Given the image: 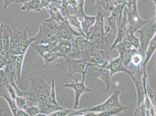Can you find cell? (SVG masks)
<instances>
[{
	"instance_id": "cell-1",
	"label": "cell",
	"mask_w": 156,
	"mask_h": 116,
	"mask_svg": "<svg viewBox=\"0 0 156 116\" xmlns=\"http://www.w3.org/2000/svg\"><path fill=\"white\" fill-rule=\"evenodd\" d=\"M28 78L29 89L24 91L23 96L26 97L28 107H37L41 113L48 104V99L51 90V84H49L43 73L35 70L29 73Z\"/></svg>"
},
{
	"instance_id": "cell-2",
	"label": "cell",
	"mask_w": 156,
	"mask_h": 116,
	"mask_svg": "<svg viewBox=\"0 0 156 116\" xmlns=\"http://www.w3.org/2000/svg\"><path fill=\"white\" fill-rule=\"evenodd\" d=\"M89 40L87 63L103 65L111 59L110 53L111 46L106 35Z\"/></svg>"
},
{
	"instance_id": "cell-3",
	"label": "cell",
	"mask_w": 156,
	"mask_h": 116,
	"mask_svg": "<svg viewBox=\"0 0 156 116\" xmlns=\"http://www.w3.org/2000/svg\"><path fill=\"white\" fill-rule=\"evenodd\" d=\"M27 28L28 26H27L23 31H13L10 41L11 54H25L28 48L33 42V37H28L27 33Z\"/></svg>"
},
{
	"instance_id": "cell-4",
	"label": "cell",
	"mask_w": 156,
	"mask_h": 116,
	"mask_svg": "<svg viewBox=\"0 0 156 116\" xmlns=\"http://www.w3.org/2000/svg\"><path fill=\"white\" fill-rule=\"evenodd\" d=\"M58 23L51 18L44 21L40 26L37 34L33 37L32 44L57 43L59 40L54 35L52 29Z\"/></svg>"
},
{
	"instance_id": "cell-5",
	"label": "cell",
	"mask_w": 156,
	"mask_h": 116,
	"mask_svg": "<svg viewBox=\"0 0 156 116\" xmlns=\"http://www.w3.org/2000/svg\"><path fill=\"white\" fill-rule=\"evenodd\" d=\"M155 17L149 19L145 25L136 32L140 33V47L137 49L143 54H146L147 48L156 33Z\"/></svg>"
},
{
	"instance_id": "cell-6",
	"label": "cell",
	"mask_w": 156,
	"mask_h": 116,
	"mask_svg": "<svg viewBox=\"0 0 156 116\" xmlns=\"http://www.w3.org/2000/svg\"><path fill=\"white\" fill-rule=\"evenodd\" d=\"M13 31L9 26L2 23L0 26V65L1 68L6 65L7 59L10 54L9 47L10 38Z\"/></svg>"
},
{
	"instance_id": "cell-7",
	"label": "cell",
	"mask_w": 156,
	"mask_h": 116,
	"mask_svg": "<svg viewBox=\"0 0 156 116\" xmlns=\"http://www.w3.org/2000/svg\"><path fill=\"white\" fill-rule=\"evenodd\" d=\"M72 52L71 57L75 59H84L89 60V49L90 41L83 36L76 37L72 42Z\"/></svg>"
},
{
	"instance_id": "cell-8",
	"label": "cell",
	"mask_w": 156,
	"mask_h": 116,
	"mask_svg": "<svg viewBox=\"0 0 156 116\" xmlns=\"http://www.w3.org/2000/svg\"><path fill=\"white\" fill-rule=\"evenodd\" d=\"M137 1L138 0H134L126 5L129 30L134 33L142 28L147 22V20L142 19L139 15L137 8Z\"/></svg>"
},
{
	"instance_id": "cell-9",
	"label": "cell",
	"mask_w": 156,
	"mask_h": 116,
	"mask_svg": "<svg viewBox=\"0 0 156 116\" xmlns=\"http://www.w3.org/2000/svg\"><path fill=\"white\" fill-rule=\"evenodd\" d=\"M129 67L130 70L129 75L132 79L137 91V104L136 107H137L144 102L145 99V93L143 80L144 71L142 68Z\"/></svg>"
},
{
	"instance_id": "cell-10",
	"label": "cell",
	"mask_w": 156,
	"mask_h": 116,
	"mask_svg": "<svg viewBox=\"0 0 156 116\" xmlns=\"http://www.w3.org/2000/svg\"><path fill=\"white\" fill-rule=\"evenodd\" d=\"M87 64V67L86 70L83 72V80L81 82H79V79L75 78L73 80L69 82H66L65 84V87H68L73 89L75 92L74 103L73 107L75 110H76L79 104V100L81 95L83 93L90 92V89L85 85V80L87 70L89 67Z\"/></svg>"
},
{
	"instance_id": "cell-11",
	"label": "cell",
	"mask_w": 156,
	"mask_h": 116,
	"mask_svg": "<svg viewBox=\"0 0 156 116\" xmlns=\"http://www.w3.org/2000/svg\"><path fill=\"white\" fill-rule=\"evenodd\" d=\"M65 60L68 69L67 75L69 77H72L76 73L82 74L87 67V62L86 59L69 57L65 58Z\"/></svg>"
},
{
	"instance_id": "cell-12",
	"label": "cell",
	"mask_w": 156,
	"mask_h": 116,
	"mask_svg": "<svg viewBox=\"0 0 156 116\" xmlns=\"http://www.w3.org/2000/svg\"><path fill=\"white\" fill-rule=\"evenodd\" d=\"M87 64L89 67L93 68V72L90 75L92 77L97 78L103 80L106 84L107 91H108L110 88L111 77L108 68L104 65L89 63Z\"/></svg>"
},
{
	"instance_id": "cell-13",
	"label": "cell",
	"mask_w": 156,
	"mask_h": 116,
	"mask_svg": "<svg viewBox=\"0 0 156 116\" xmlns=\"http://www.w3.org/2000/svg\"><path fill=\"white\" fill-rule=\"evenodd\" d=\"M129 31L127 18V8L126 5L125 8L121 22L119 26L118 27L117 36L113 45L111 46L110 50L113 49L115 46L119 43L121 41L126 37Z\"/></svg>"
},
{
	"instance_id": "cell-14",
	"label": "cell",
	"mask_w": 156,
	"mask_h": 116,
	"mask_svg": "<svg viewBox=\"0 0 156 116\" xmlns=\"http://www.w3.org/2000/svg\"><path fill=\"white\" fill-rule=\"evenodd\" d=\"M58 28L59 37L60 39H66L72 42L76 37L81 35L83 36L80 32L74 30L67 20H65L59 23Z\"/></svg>"
},
{
	"instance_id": "cell-15",
	"label": "cell",
	"mask_w": 156,
	"mask_h": 116,
	"mask_svg": "<svg viewBox=\"0 0 156 116\" xmlns=\"http://www.w3.org/2000/svg\"><path fill=\"white\" fill-rule=\"evenodd\" d=\"M97 9L96 22L94 25L93 32L89 39H92L106 35L104 29L105 14L102 12L101 8H98Z\"/></svg>"
},
{
	"instance_id": "cell-16",
	"label": "cell",
	"mask_w": 156,
	"mask_h": 116,
	"mask_svg": "<svg viewBox=\"0 0 156 116\" xmlns=\"http://www.w3.org/2000/svg\"><path fill=\"white\" fill-rule=\"evenodd\" d=\"M62 7L61 0H53L46 9L51 15V18L59 23L66 20L61 12Z\"/></svg>"
},
{
	"instance_id": "cell-17",
	"label": "cell",
	"mask_w": 156,
	"mask_h": 116,
	"mask_svg": "<svg viewBox=\"0 0 156 116\" xmlns=\"http://www.w3.org/2000/svg\"><path fill=\"white\" fill-rule=\"evenodd\" d=\"M108 68L110 70V77H111L115 73L119 72H125L129 74L130 72L129 67L125 66L122 62L120 56L111 59L106 64L104 65Z\"/></svg>"
},
{
	"instance_id": "cell-18",
	"label": "cell",
	"mask_w": 156,
	"mask_h": 116,
	"mask_svg": "<svg viewBox=\"0 0 156 116\" xmlns=\"http://www.w3.org/2000/svg\"><path fill=\"white\" fill-rule=\"evenodd\" d=\"M42 56L44 60V67L45 69H53L59 66L61 56L56 51L48 52Z\"/></svg>"
},
{
	"instance_id": "cell-19",
	"label": "cell",
	"mask_w": 156,
	"mask_h": 116,
	"mask_svg": "<svg viewBox=\"0 0 156 116\" xmlns=\"http://www.w3.org/2000/svg\"><path fill=\"white\" fill-rule=\"evenodd\" d=\"M56 51L60 55L61 57H71L72 52V44L70 41L61 39L56 44Z\"/></svg>"
},
{
	"instance_id": "cell-20",
	"label": "cell",
	"mask_w": 156,
	"mask_h": 116,
	"mask_svg": "<svg viewBox=\"0 0 156 116\" xmlns=\"http://www.w3.org/2000/svg\"><path fill=\"white\" fill-rule=\"evenodd\" d=\"M95 22V16H89L86 14L83 15V19L81 22L82 29L88 39H89L93 32L94 25Z\"/></svg>"
},
{
	"instance_id": "cell-21",
	"label": "cell",
	"mask_w": 156,
	"mask_h": 116,
	"mask_svg": "<svg viewBox=\"0 0 156 116\" xmlns=\"http://www.w3.org/2000/svg\"><path fill=\"white\" fill-rule=\"evenodd\" d=\"M0 92H1V97H2L6 100L9 104L10 108L11 109L13 115L16 116V111H17L18 107H17L15 100L12 98L9 91L4 86L0 85Z\"/></svg>"
},
{
	"instance_id": "cell-22",
	"label": "cell",
	"mask_w": 156,
	"mask_h": 116,
	"mask_svg": "<svg viewBox=\"0 0 156 116\" xmlns=\"http://www.w3.org/2000/svg\"><path fill=\"white\" fill-rule=\"evenodd\" d=\"M128 107L125 106L118 107H113L103 112L98 113L88 112L85 114V116H111L116 115L122 111H125Z\"/></svg>"
},
{
	"instance_id": "cell-23",
	"label": "cell",
	"mask_w": 156,
	"mask_h": 116,
	"mask_svg": "<svg viewBox=\"0 0 156 116\" xmlns=\"http://www.w3.org/2000/svg\"><path fill=\"white\" fill-rule=\"evenodd\" d=\"M57 44L48 43V44H41L34 45L31 44L30 46H32L33 49H34L37 53H39L41 56H42L45 53L48 52L56 51Z\"/></svg>"
},
{
	"instance_id": "cell-24",
	"label": "cell",
	"mask_w": 156,
	"mask_h": 116,
	"mask_svg": "<svg viewBox=\"0 0 156 116\" xmlns=\"http://www.w3.org/2000/svg\"><path fill=\"white\" fill-rule=\"evenodd\" d=\"M156 50V35H154V38L151 39L149 45L147 48V53L146 54V57L143 65V71L144 73L147 72L146 70L147 65L151 59L153 54Z\"/></svg>"
},
{
	"instance_id": "cell-25",
	"label": "cell",
	"mask_w": 156,
	"mask_h": 116,
	"mask_svg": "<svg viewBox=\"0 0 156 116\" xmlns=\"http://www.w3.org/2000/svg\"><path fill=\"white\" fill-rule=\"evenodd\" d=\"M145 57V55L143 54L138 51L133 56L131 62L128 66L134 68H142L143 69V63Z\"/></svg>"
},
{
	"instance_id": "cell-26",
	"label": "cell",
	"mask_w": 156,
	"mask_h": 116,
	"mask_svg": "<svg viewBox=\"0 0 156 116\" xmlns=\"http://www.w3.org/2000/svg\"><path fill=\"white\" fill-rule=\"evenodd\" d=\"M120 94V90H115L112 94L105 102L104 103L111 108L123 107L120 103L119 96Z\"/></svg>"
},
{
	"instance_id": "cell-27",
	"label": "cell",
	"mask_w": 156,
	"mask_h": 116,
	"mask_svg": "<svg viewBox=\"0 0 156 116\" xmlns=\"http://www.w3.org/2000/svg\"><path fill=\"white\" fill-rule=\"evenodd\" d=\"M138 51L137 49H132L130 50L122 51L119 52L120 57L123 64L127 67L131 62L132 58L135 54Z\"/></svg>"
},
{
	"instance_id": "cell-28",
	"label": "cell",
	"mask_w": 156,
	"mask_h": 116,
	"mask_svg": "<svg viewBox=\"0 0 156 116\" xmlns=\"http://www.w3.org/2000/svg\"><path fill=\"white\" fill-rule=\"evenodd\" d=\"M41 0H31L28 2L23 4L21 10L28 12L34 11L38 12L41 10Z\"/></svg>"
},
{
	"instance_id": "cell-29",
	"label": "cell",
	"mask_w": 156,
	"mask_h": 116,
	"mask_svg": "<svg viewBox=\"0 0 156 116\" xmlns=\"http://www.w3.org/2000/svg\"><path fill=\"white\" fill-rule=\"evenodd\" d=\"M115 7L114 3L111 0H98L95 9L100 8L106 12L111 13L115 9Z\"/></svg>"
},
{
	"instance_id": "cell-30",
	"label": "cell",
	"mask_w": 156,
	"mask_h": 116,
	"mask_svg": "<svg viewBox=\"0 0 156 116\" xmlns=\"http://www.w3.org/2000/svg\"><path fill=\"white\" fill-rule=\"evenodd\" d=\"M67 20L72 26L76 28V31L80 32L83 36L86 37V35L82 29L81 22L76 15H69Z\"/></svg>"
},
{
	"instance_id": "cell-31",
	"label": "cell",
	"mask_w": 156,
	"mask_h": 116,
	"mask_svg": "<svg viewBox=\"0 0 156 116\" xmlns=\"http://www.w3.org/2000/svg\"><path fill=\"white\" fill-rule=\"evenodd\" d=\"M25 56V54L16 55L15 61L14 62V66L16 70L17 79L18 80H21L23 64Z\"/></svg>"
},
{
	"instance_id": "cell-32",
	"label": "cell",
	"mask_w": 156,
	"mask_h": 116,
	"mask_svg": "<svg viewBox=\"0 0 156 116\" xmlns=\"http://www.w3.org/2000/svg\"><path fill=\"white\" fill-rule=\"evenodd\" d=\"M126 5H127V3L126 2L117 5V6H115V9L112 12H111L112 15H113L115 18L117 28L121 22L123 11H124V8Z\"/></svg>"
},
{
	"instance_id": "cell-33",
	"label": "cell",
	"mask_w": 156,
	"mask_h": 116,
	"mask_svg": "<svg viewBox=\"0 0 156 116\" xmlns=\"http://www.w3.org/2000/svg\"><path fill=\"white\" fill-rule=\"evenodd\" d=\"M108 28L105 31V34H107L108 32H112L114 34H117L118 28L117 22L115 18L113 15L107 18Z\"/></svg>"
},
{
	"instance_id": "cell-34",
	"label": "cell",
	"mask_w": 156,
	"mask_h": 116,
	"mask_svg": "<svg viewBox=\"0 0 156 116\" xmlns=\"http://www.w3.org/2000/svg\"><path fill=\"white\" fill-rule=\"evenodd\" d=\"M126 39L135 49H138L140 47V39L134 34V32L129 30Z\"/></svg>"
},
{
	"instance_id": "cell-35",
	"label": "cell",
	"mask_w": 156,
	"mask_h": 116,
	"mask_svg": "<svg viewBox=\"0 0 156 116\" xmlns=\"http://www.w3.org/2000/svg\"><path fill=\"white\" fill-rule=\"evenodd\" d=\"M147 96L154 107L156 116V92L149 86L148 80H147Z\"/></svg>"
},
{
	"instance_id": "cell-36",
	"label": "cell",
	"mask_w": 156,
	"mask_h": 116,
	"mask_svg": "<svg viewBox=\"0 0 156 116\" xmlns=\"http://www.w3.org/2000/svg\"><path fill=\"white\" fill-rule=\"evenodd\" d=\"M15 101L18 109L26 111L28 107L26 97L17 96Z\"/></svg>"
},
{
	"instance_id": "cell-37",
	"label": "cell",
	"mask_w": 156,
	"mask_h": 116,
	"mask_svg": "<svg viewBox=\"0 0 156 116\" xmlns=\"http://www.w3.org/2000/svg\"><path fill=\"white\" fill-rule=\"evenodd\" d=\"M55 80L53 79L51 80V90L50 95L48 99V102L51 104L56 106H59L58 103L56 100V91H55Z\"/></svg>"
},
{
	"instance_id": "cell-38",
	"label": "cell",
	"mask_w": 156,
	"mask_h": 116,
	"mask_svg": "<svg viewBox=\"0 0 156 116\" xmlns=\"http://www.w3.org/2000/svg\"><path fill=\"white\" fill-rule=\"evenodd\" d=\"M77 2L78 8L75 15H76L79 19H81L82 21L83 19V15L85 14L84 11L85 0H77Z\"/></svg>"
},
{
	"instance_id": "cell-39",
	"label": "cell",
	"mask_w": 156,
	"mask_h": 116,
	"mask_svg": "<svg viewBox=\"0 0 156 116\" xmlns=\"http://www.w3.org/2000/svg\"><path fill=\"white\" fill-rule=\"evenodd\" d=\"M110 108H111L106 105L104 102L99 105L89 107L88 112H94L95 113L103 112L107 111Z\"/></svg>"
},
{
	"instance_id": "cell-40",
	"label": "cell",
	"mask_w": 156,
	"mask_h": 116,
	"mask_svg": "<svg viewBox=\"0 0 156 116\" xmlns=\"http://www.w3.org/2000/svg\"><path fill=\"white\" fill-rule=\"evenodd\" d=\"M26 112L29 116H37L41 113L39 109L34 106L28 107Z\"/></svg>"
},
{
	"instance_id": "cell-41",
	"label": "cell",
	"mask_w": 156,
	"mask_h": 116,
	"mask_svg": "<svg viewBox=\"0 0 156 116\" xmlns=\"http://www.w3.org/2000/svg\"><path fill=\"white\" fill-rule=\"evenodd\" d=\"M89 107L83 109L77 110H73L68 116H84L88 112Z\"/></svg>"
},
{
	"instance_id": "cell-42",
	"label": "cell",
	"mask_w": 156,
	"mask_h": 116,
	"mask_svg": "<svg viewBox=\"0 0 156 116\" xmlns=\"http://www.w3.org/2000/svg\"><path fill=\"white\" fill-rule=\"evenodd\" d=\"M72 109H66L58 110L51 114L50 116H68L69 113L72 111Z\"/></svg>"
},
{
	"instance_id": "cell-43",
	"label": "cell",
	"mask_w": 156,
	"mask_h": 116,
	"mask_svg": "<svg viewBox=\"0 0 156 116\" xmlns=\"http://www.w3.org/2000/svg\"><path fill=\"white\" fill-rule=\"evenodd\" d=\"M53 0H41V9L48 8V5Z\"/></svg>"
},
{
	"instance_id": "cell-44",
	"label": "cell",
	"mask_w": 156,
	"mask_h": 116,
	"mask_svg": "<svg viewBox=\"0 0 156 116\" xmlns=\"http://www.w3.org/2000/svg\"><path fill=\"white\" fill-rule=\"evenodd\" d=\"M16 0H3L4 2L3 9H6L10 5L16 3Z\"/></svg>"
},
{
	"instance_id": "cell-45",
	"label": "cell",
	"mask_w": 156,
	"mask_h": 116,
	"mask_svg": "<svg viewBox=\"0 0 156 116\" xmlns=\"http://www.w3.org/2000/svg\"><path fill=\"white\" fill-rule=\"evenodd\" d=\"M16 116H29L25 110L18 109L16 111Z\"/></svg>"
},
{
	"instance_id": "cell-46",
	"label": "cell",
	"mask_w": 156,
	"mask_h": 116,
	"mask_svg": "<svg viewBox=\"0 0 156 116\" xmlns=\"http://www.w3.org/2000/svg\"><path fill=\"white\" fill-rule=\"evenodd\" d=\"M126 2V0H115L114 2H113L115 6L120 4H122L123 3Z\"/></svg>"
},
{
	"instance_id": "cell-47",
	"label": "cell",
	"mask_w": 156,
	"mask_h": 116,
	"mask_svg": "<svg viewBox=\"0 0 156 116\" xmlns=\"http://www.w3.org/2000/svg\"><path fill=\"white\" fill-rule=\"evenodd\" d=\"M31 1V0H16V3L23 4L25 3L29 2Z\"/></svg>"
},
{
	"instance_id": "cell-48",
	"label": "cell",
	"mask_w": 156,
	"mask_h": 116,
	"mask_svg": "<svg viewBox=\"0 0 156 116\" xmlns=\"http://www.w3.org/2000/svg\"><path fill=\"white\" fill-rule=\"evenodd\" d=\"M134 0H126V2L127 3V4L129 3L132 2Z\"/></svg>"
},
{
	"instance_id": "cell-49",
	"label": "cell",
	"mask_w": 156,
	"mask_h": 116,
	"mask_svg": "<svg viewBox=\"0 0 156 116\" xmlns=\"http://www.w3.org/2000/svg\"><path fill=\"white\" fill-rule=\"evenodd\" d=\"M151 1L154 3L155 5H156V0H151Z\"/></svg>"
},
{
	"instance_id": "cell-50",
	"label": "cell",
	"mask_w": 156,
	"mask_h": 116,
	"mask_svg": "<svg viewBox=\"0 0 156 116\" xmlns=\"http://www.w3.org/2000/svg\"><path fill=\"white\" fill-rule=\"evenodd\" d=\"M93 2H96V4H97L98 2V0H93Z\"/></svg>"
},
{
	"instance_id": "cell-51",
	"label": "cell",
	"mask_w": 156,
	"mask_h": 116,
	"mask_svg": "<svg viewBox=\"0 0 156 116\" xmlns=\"http://www.w3.org/2000/svg\"><path fill=\"white\" fill-rule=\"evenodd\" d=\"M156 16L155 17V24L156 26Z\"/></svg>"
},
{
	"instance_id": "cell-52",
	"label": "cell",
	"mask_w": 156,
	"mask_h": 116,
	"mask_svg": "<svg viewBox=\"0 0 156 116\" xmlns=\"http://www.w3.org/2000/svg\"><path fill=\"white\" fill-rule=\"evenodd\" d=\"M111 1H112L113 2H114V1H115V0H111Z\"/></svg>"
},
{
	"instance_id": "cell-53",
	"label": "cell",
	"mask_w": 156,
	"mask_h": 116,
	"mask_svg": "<svg viewBox=\"0 0 156 116\" xmlns=\"http://www.w3.org/2000/svg\"><path fill=\"white\" fill-rule=\"evenodd\" d=\"M155 67H156V65H155Z\"/></svg>"
},
{
	"instance_id": "cell-54",
	"label": "cell",
	"mask_w": 156,
	"mask_h": 116,
	"mask_svg": "<svg viewBox=\"0 0 156 116\" xmlns=\"http://www.w3.org/2000/svg\"><path fill=\"white\" fill-rule=\"evenodd\" d=\"M155 34L156 35V33Z\"/></svg>"
}]
</instances>
